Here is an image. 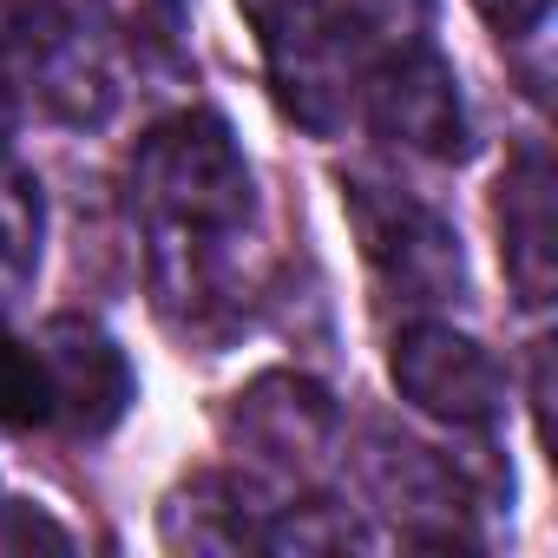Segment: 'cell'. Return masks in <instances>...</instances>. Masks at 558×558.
<instances>
[{
	"label": "cell",
	"instance_id": "9a60e30c",
	"mask_svg": "<svg viewBox=\"0 0 558 558\" xmlns=\"http://www.w3.org/2000/svg\"><path fill=\"white\" fill-rule=\"evenodd\" d=\"M60 27H66V14L53 8V0H0V53L8 60H27Z\"/></svg>",
	"mask_w": 558,
	"mask_h": 558
},
{
	"label": "cell",
	"instance_id": "6da1fadb",
	"mask_svg": "<svg viewBox=\"0 0 558 558\" xmlns=\"http://www.w3.org/2000/svg\"><path fill=\"white\" fill-rule=\"evenodd\" d=\"M132 217L151 303L178 336L217 342L243 316V250L256 230V178L217 112H171L132 151Z\"/></svg>",
	"mask_w": 558,
	"mask_h": 558
},
{
	"label": "cell",
	"instance_id": "5b68a950",
	"mask_svg": "<svg viewBox=\"0 0 558 558\" xmlns=\"http://www.w3.org/2000/svg\"><path fill=\"white\" fill-rule=\"evenodd\" d=\"M388 375L408 408H421L427 421H440L453 434H493L506 414V368L466 329H453L440 316H414L395 336Z\"/></svg>",
	"mask_w": 558,
	"mask_h": 558
},
{
	"label": "cell",
	"instance_id": "8992f818",
	"mask_svg": "<svg viewBox=\"0 0 558 558\" xmlns=\"http://www.w3.org/2000/svg\"><path fill=\"white\" fill-rule=\"evenodd\" d=\"M223 440L250 460L256 480H310L336 440H342V414L329 401V388H316L310 375H256L243 395H230L223 408Z\"/></svg>",
	"mask_w": 558,
	"mask_h": 558
},
{
	"label": "cell",
	"instance_id": "5bb4252c",
	"mask_svg": "<svg viewBox=\"0 0 558 558\" xmlns=\"http://www.w3.org/2000/svg\"><path fill=\"white\" fill-rule=\"evenodd\" d=\"M34 545H47V551H73L80 538H73V525H60L47 506H34V499H0V551H34Z\"/></svg>",
	"mask_w": 558,
	"mask_h": 558
},
{
	"label": "cell",
	"instance_id": "8fae6325",
	"mask_svg": "<svg viewBox=\"0 0 558 558\" xmlns=\"http://www.w3.org/2000/svg\"><path fill=\"white\" fill-rule=\"evenodd\" d=\"M375 545V525L362 512H349L342 499H290L276 506L269 525H263V551H368Z\"/></svg>",
	"mask_w": 558,
	"mask_h": 558
},
{
	"label": "cell",
	"instance_id": "3957f363",
	"mask_svg": "<svg viewBox=\"0 0 558 558\" xmlns=\"http://www.w3.org/2000/svg\"><path fill=\"white\" fill-rule=\"evenodd\" d=\"M355 480L362 493L375 499V512L408 538V545H480L473 519L486 499H499L493 486H480L466 466L440 460L434 447L395 434V427H362V447H355Z\"/></svg>",
	"mask_w": 558,
	"mask_h": 558
},
{
	"label": "cell",
	"instance_id": "ba28073f",
	"mask_svg": "<svg viewBox=\"0 0 558 558\" xmlns=\"http://www.w3.org/2000/svg\"><path fill=\"white\" fill-rule=\"evenodd\" d=\"M493 223H499V256H506V283L525 310L551 303L558 283V230H551V165L538 145H519L512 165L493 184Z\"/></svg>",
	"mask_w": 558,
	"mask_h": 558
},
{
	"label": "cell",
	"instance_id": "7c38bea8",
	"mask_svg": "<svg viewBox=\"0 0 558 558\" xmlns=\"http://www.w3.org/2000/svg\"><path fill=\"white\" fill-rule=\"evenodd\" d=\"M86 8L138 66L184 60V0H86Z\"/></svg>",
	"mask_w": 558,
	"mask_h": 558
},
{
	"label": "cell",
	"instance_id": "30bf717a",
	"mask_svg": "<svg viewBox=\"0 0 558 558\" xmlns=\"http://www.w3.org/2000/svg\"><path fill=\"white\" fill-rule=\"evenodd\" d=\"M40 243H47V197L40 178L21 171L0 151V303H21L40 276Z\"/></svg>",
	"mask_w": 558,
	"mask_h": 558
},
{
	"label": "cell",
	"instance_id": "2e32d148",
	"mask_svg": "<svg viewBox=\"0 0 558 558\" xmlns=\"http://www.w3.org/2000/svg\"><path fill=\"white\" fill-rule=\"evenodd\" d=\"M473 8L499 40H525V34H538L551 21V0H473Z\"/></svg>",
	"mask_w": 558,
	"mask_h": 558
},
{
	"label": "cell",
	"instance_id": "7a4b0ae2",
	"mask_svg": "<svg viewBox=\"0 0 558 558\" xmlns=\"http://www.w3.org/2000/svg\"><path fill=\"white\" fill-rule=\"evenodd\" d=\"M342 210H349V223L362 236V256H368L375 283L388 296H401L408 310H440V303L466 296L460 230L427 197H414L408 184L355 171V178H342Z\"/></svg>",
	"mask_w": 558,
	"mask_h": 558
},
{
	"label": "cell",
	"instance_id": "52a82bcc",
	"mask_svg": "<svg viewBox=\"0 0 558 558\" xmlns=\"http://www.w3.org/2000/svg\"><path fill=\"white\" fill-rule=\"evenodd\" d=\"M40 368H47L53 421L80 440L112 434L138 401V375H132L125 349L93 316H53L40 329Z\"/></svg>",
	"mask_w": 558,
	"mask_h": 558
},
{
	"label": "cell",
	"instance_id": "9c48e42d",
	"mask_svg": "<svg viewBox=\"0 0 558 558\" xmlns=\"http://www.w3.org/2000/svg\"><path fill=\"white\" fill-rule=\"evenodd\" d=\"M269 499H263V480L256 473H191L165 512H158V538L171 551H256L263 545V525H269Z\"/></svg>",
	"mask_w": 558,
	"mask_h": 558
},
{
	"label": "cell",
	"instance_id": "e0dca14e",
	"mask_svg": "<svg viewBox=\"0 0 558 558\" xmlns=\"http://www.w3.org/2000/svg\"><path fill=\"white\" fill-rule=\"evenodd\" d=\"M21 132V86H14V66L8 53H0V151H8V138Z\"/></svg>",
	"mask_w": 558,
	"mask_h": 558
},
{
	"label": "cell",
	"instance_id": "4fadbf2b",
	"mask_svg": "<svg viewBox=\"0 0 558 558\" xmlns=\"http://www.w3.org/2000/svg\"><path fill=\"white\" fill-rule=\"evenodd\" d=\"M0 421H8V427H47L53 421V395H47L40 349H27L8 329V316H0Z\"/></svg>",
	"mask_w": 558,
	"mask_h": 558
},
{
	"label": "cell",
	"instance_id": "277c9868",
	"mask_svg": "<svg viewBox=\"0 0 558 558\" xmlns=\"http://www.w3.org/2000/svg\"><path fill=\"white\" fill-rule=\"evenodd\" d=\"M368 125L408 151V158H427V165H460L473 151V119H466V99H460V80L453 66L421 40V34H401V40H381L368 47V66H362V99Z\"/></svg>",
	"mask_w": 558,
	"mask_h": 558
}]
</instances>
